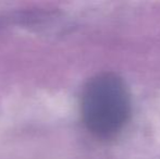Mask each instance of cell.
<instances>
[{
    "instance_id": "obj_1",
    "label": "cell",
    "mask_w": 160,
    "mask_h": 159,
    "mask_svg": "<svg viewBox=\"0 0 160 159\" xmlns=\"http://www.w3.org/2000/svg\"><path fill=\"white\" fill-rule=\"evenodd\" d=\"M81 109L85 125L96 136L117 134L131 112L130 94L124 82L112 73L97 75L84 88Z\"/></svg>"
}]
</instances>
